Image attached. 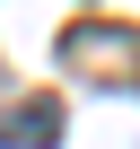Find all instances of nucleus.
<instances>
[{"label":"nucleus","instance_id":"obj_1","mask_svg":"<svg viewBox=\"0 0 140 149\" xmlns=\"http://www.w3.org/2000/svg\"><path fill=\"white\" fill-rule=\"evenodd\" d=\"M61 140V114L53 105H18V114H0V149H53Z\"/></svg>","mask_w":140,"mask_h":149}]
</instances>
